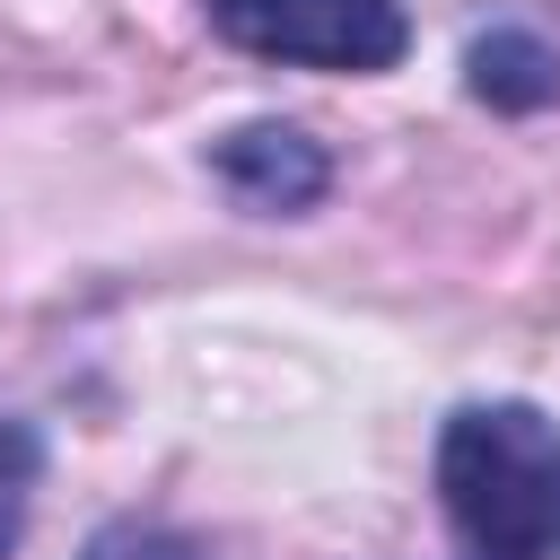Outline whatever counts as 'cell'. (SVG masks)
<instances>
[{
    "mask_svg": "<svg viewBox=\"0 0 560 560\" xmlns=\"http://www.w3.org/2000/svg\"><path fill=\"white\" fill-rule=\"evenodd\" d=\"M35 472H44V438L26 420H0V560L26 525V499H35Z\"/></svg>",
    "mask_w": 560,
    "mask_h": 560,
    "instance_id": "cell-5",
    "label": "cell"
},
{
    "mask_svg": "<svg viewBox=\"0 0 560 560\" xmlns=\"http://www.w3.org/2000/svg\"><path fill=\"white\" fill-rule=\"evenodd\" d=\"M210 26H219V44H236L254 61L350 70V79L394 70L411 44L402 0H210Z\"/></svg>",
    "mask_w": 560,
    "mask_h": 560,
    "instance_id": "cell-2",
    "label": "cell"
},
{
    "mask_svg": "<svg viewBox=\"0 0 560 560\" xmlns=\"http://www.w3.org/2000/svg\"><path fill=\"white\" fill-rule=\"evenodd\" d=\"M464 88H472L481 105H499V114H534V105L560 96V52H551L534 26H490V35H472V52H464Z\"/></svg>",
    "mask_w": 560,
    "mask_h": 560,
    "instance_id": "cell-4",
    "label": "cell"
},
{
    "mask_svg": "<svg viewBox=\"0 0 560 560\" xmlns=\"http://www.w3.org/2000/svg\"><path fill=\"white\" fill-rule=\"evenodd\" d=\"M210 166L245 210H271V219H298L332 192V158L298 122H236L228 140H210Z\"/></svg>",
    "mask_w": 560,
    "mask_h": 560,
    "instance_id": "cell-3",
    "label": "cell"
},
{
    "mask_svg": "<svg viewBox=\"0 0 560 560\" xmlns=\"http://www.w3.org/2000/svg\"><path fill=\"white\" fill-rule=\"evenodd\" d=\"M79 560H201L184 534H166V525H105Z\"/></svg>",
    "mask_w": 560,
    "mask_h": 560,
    "instance_id": "cell-6",
    "label": "cell"
},
{
    "mask_svg": "<svg viewBox=\"0 0 560 560\" xmlns=\"http://www.w3.org/2000/svg\"><path fill=\"white\" fill-rule=\"evenodd\" d=\"M438 508L472 560H560V420L464 402L438 438Z\"/></svg>",
    "mask_w": 560,
    "mask_h": 560,
    "instance_id": "cell-1",
    "label": "cell"
}]
</instances>
